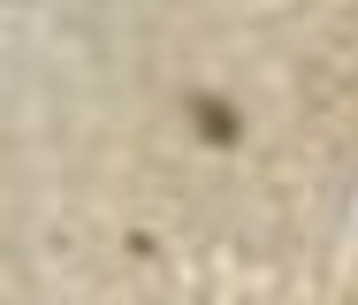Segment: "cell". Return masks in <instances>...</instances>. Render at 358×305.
<instances>
[{
  "label": "cell",
  "instance_id": "1",
  "mask_svg": "<svg viewBox=\"0 0 358 305\" xmlns=\"http://www.w3.org/2000/svg\"><path fill=\"white\" fill-rule=\"evenodd\" d=\"M191 115H199V130L214 138V146H236V107H221L206 92H191Z\"/></svg>",
  "mask_w": 358,
  "mask_h": 305
}]
</instances>
